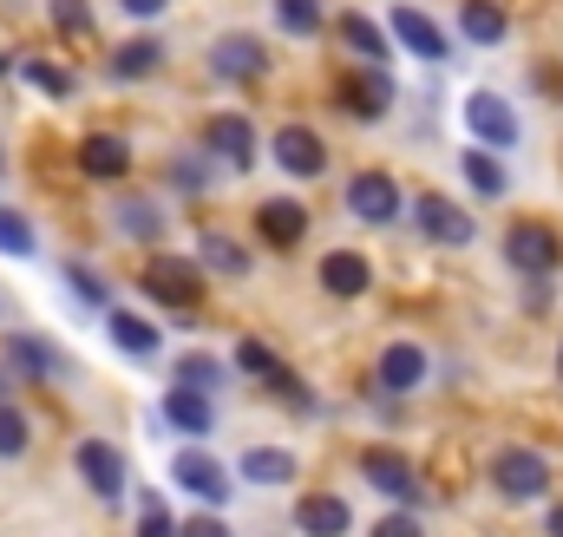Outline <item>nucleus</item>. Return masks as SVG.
<instances>
[{
	"mask_svg": "<svg viewBox=\"0 0 563 537\" xmlns=\"http://www.w3.org/2000/svg\"><path fill=\"white\" fill-rule=\"evenodd\" d=\"M26 439H33V432H26V413H20V406H7V401H0V459H13V452H26Z\"/></svg>",
	"mask_w": 563,
	"mask_h": 537,
	"instance_id": "nucleus-34",
	"label": "nucleus"
},
{
	"mask_svg": "<svg viewBox=\"0 0 563 537\" xmlns=\"http://www.w3.org/2000/svg\"><path fill=\"white\" fill-rule=\"evenodd\" d=\"M420 381H426V348L394 341V348L380 354V387H387V394H413Z\"/></svg>",
	"mask_w": 563,
	"mask_h": 537,
	"instance_id": "nucleus-18",
	"label": "nucleus"
},
{
	"mask_svg": "<svg viewBox=\"0 0 563 537\" xmlns=\"http://www.w3.org/2000/svg\"><path fill=\"white\" fill-rule=\"evenodd\" d=\"M334 26H341V40H347V46H354V53H361L367 66H380V59H387V33H380V26H374L367 13H341Z\"/></svg>",
	"mask_w": 563,
	"mask_h": 537,
	"instance_id": "nucleus-25",
	"label": "nucleus"
},
{
	"mask_svg": "<svg viewBox=\"0 0 563 537\" xmlns=\"http://www.w3.org/2000/svg\"><path fill=\"white\" fill-rule=\"evenodd\" d=\"M361 472H367V485H380V492H394V498H420V485H413V465L400 459V452H387V446H367L361 452Z\"/></svg>",
	"mask_w": 563,
	"mask_h": 537,
	"instance_id": "nucleus-10",
	"label": "nucleus"
},
{
	"mask_svg": "<svg viewBox=\"0 0 563 537\" xmlns=\"http://www.w3.org/2000/svg\"><path fill=\"white\" fill-rule=\"evenodd\" d=\"M558 374H563V348H558Z\"/></svg>",
	"mask_w": 563,
	"mask_h": 537,
	"instance_id": "nucleus-45",
	"label": "nucleus"
},
{
	"mask_svg": "<svg viewBox=\"0 0 563 537\" xmlns=\"http://www.w3.org/2000/svg\"><path fill=\"white\" fill-rule=\"evenodd\" d=\"M203 263H210V268H223V275H250V250H243L236 237L210 230V237H203Z\"/></svg>",
	"mask_w": 563,
	"mask_h": 537,
	"instance_id": "nucleus-30",
	"label": "nucleus"
},
{
	"mask_svg": "<svg viewBox=\"0 0 563 537\" xmlns=\"http://www.w3.org/2000/svg\"><path fill=\"white\" fill-rule=\"evenodd\" d=\"M413 217H420V230L432 243H445V250H465L472 237H478V223L452 204V197H439V190H426L420 204H413Z\"/></svg>",
	"mask_w": 563,
	"mask_h": 537,
	"instance_id": "nucleus-4",
	"label": "nucleus"
},
{
	"mask_svg": "<svg viewBox=\"0 0 563 537\" xmlns=\"http://www.w3.org/2000/svg\"><path fill=\"white\" fill-rule=\"evenodd\" d=\"M7 368H13L20 381H59V374H66V361H59L46 341H33V335H13V341H7Z\"/></svg>",
	"mask_w": 563,
	"mask_h": 537,
	"instance_id": "nucleus-15",
	"label": "nucleus"
},
{
	"mask_svg": "<svg viewBox=\"0 0 563 537\" xmlns=\"http://www.w3.org/2000/svg\"><path fill=\"white\" fill-rule=\"evenodd\" d=\"M157 59H164L157 40H132V46L112 53V73H119V79H144V73H157Z\"/></svg>",
	"mask_w": 563,
	"mask_h": 537,
	"instance_id": "nucleus-29",
	"label": "nucleus"
},
{
	"mask_svg": "<svg viewBox=\"0 0 563 537\" xmlns=\"http://www.w3.org/2000/svg\"><path fill=\"white\" fill-rule=\"evenodd\" d=\"M0 79H7V59H0Z\"/></svg>",
	"mask_w": 563,
	"mask_h": 537,
	"instance_id": "nucleus-46",
	"label": "nucleus"
},
{
	"mask_svg": "<svg viewBox=\"0 0 563 537\" xmlns=\"http://www.w3.org/2000/svg\"><path fill=\"white\" fill-rule=\"evenodd\" d=\"M269 151H276V164L288 177H321V164H328V144L308 132V125H282Z\"/></svg>",
	"mask_w": 563,
	"mask_h": 537,
	"instance_id": "nucleus-8",
	"label": "nucleus"
},
{
	"mask_svg": "<svg viewBox=\"0 0 563 537\" xmlns=\"http://www.w3.org/2000/svg\"><path fill=\"white\" fill-rule=\"evenodd\" d=\"M53 26H59L66 40H86V33H92V7H86V0H53Z\"/></svg>",
	"mask_w": 563,
	"mask_h": 537,
	"instance_id": "nucleus-33",
	"label": "nucleus"
},
{
	"mask_svg": "<svg viewBox=\"0 0 563 537\" xmlns=\"http://www.w3.org/2000/svg\"><path fill=\"white\" fill-rule=\"evenodd\" d=\"M354 525L347 518V505L334 498V492H308L301 505H295V531H308V537H341Z\"/></svg>",
	"mask_w": 563,
	"mask_h": 537,
	"instance_id": "nucleus-14",
	"label": "nucleus"
},
{
	"mask_svg": "<svg viewBox=\"0 0 563 537\" xmlns=\"http://www.w3.org/2000/svg\"><path fill=\"white\" fill-rule=\"evenodd\" d=\"M256 230H263L276 250H295V243L308 237V210H301L295 197H269V204L256 210Z\"/></svg>",
	"mask_w": 563,
	"mask_h": 537,
	"instance_id": "nucleus-13",
	"label": "nucleus"
},
{
	"mask_svg": "<svg viewBox=\"0 0 563 537\" xmlns=\"http://www.w3.org/2000/svg\"><path fill=\"white\" fill-rule=\"evenodd\" d=\"M459 26H465V40H472V46H498V40L511 33V20H505V7H492V0H465V13H459Z\"/></svg>",
	"mask_w": 563,
	"mask_h": 537,
	"instance_id": "nucleus-22",
	"label": "nucleus"
},
{
	"mask_svg": "<svg viewBox=\"0 0 563 537\" xmlns=\"http://www.w3.org/2000/svg\"><path fill=\"white\" fill-rule=\"evenodd\" d=\"M170 184H177V190H203V184H210L203 157H177V164H170Z\"/></svg>",
	"mask_w": 563,
	"mask_h": 537,
	"instance_id": "nucleus-37",
	"label": "nucleus"
},
{
	"mask_svg": "<svg viewBox=\"0 0 563 537\" xmlns=\"http://www.w3.org/2000/svg\"><path fill=\"white\" fill-rule=\"evenodd\" d=\"M0 171H7V164H0Z\"/></svg>",
	"mask_w": 563,
	"mask_h": 537,
	"instance_id": "nucleus-47",
	"label": "nucleus"
},
{
	"mask_svg": "<svg viewBox=\"0 0 563 537\" xmlns=\"http://www.w3.org/2000/svg\"><path fill=\"white\" fill-rule=\"evenodd\" d=\"M276 26L295 40H314L321 33V0H276Z\"/></svg>",
	"mask_w": 563,
	"mask_h": 537,
	"instance_id": "nucleus-27",
	"label": "nucleus"
},
{
	"mask_svg": "<svg viewBox=\"0 0 563 537\" xmlns=\"http://www.w3.org/2000/svg\"><path fill=\"white\" fill-rule=\"evenodd\" d=\"M347 210H354L361 223H380V230H387V223L400 217V184H394L387 171H361V177L347 184Z\"/></svg>",
	"mask_w": 563,
	"mask_h": 537,
	"instance_id": "nucleus-5",
	"label": "nucleus"
},
{
	"mask_svg": "<svg viewBox=\"0 0 563 537\" xmlns=\"http://www.w3.org/2000/svg\"><path fill=\"white\" fill-rule=\"evenodd\" d=\"M170 479H177V492H190V498H203V505H223V498H230V472H223L210 452H177Z\"/></svg>",
	"mask_w": 563,
	"mask_h": 537,
	"instance_id": "nucleus-7",
	"label": "nucleus"
},
{
	"mask_svg": "<svg viewBox=\"0 0 563 537\" xmlns=\"http://www.w3.org/2000/svg\"><path fill=\"white\" fill-rule=\"evenodd\" d=\"M459 164H465V177H472L478 197H505V164H498L492 151H465Z\"/></svg>",
	"mask_w": 563,
	"mask_h": 537,
	"instance_id": "nucleus-28",
	"label": "nucleus"
},
{
	"mask_svg": "<svg viewBox=\"0 0 563 537\" xmlns=\"http://www.w3.org/2000/svg\"><path fill=\"white\" fill-rule=\"evenodd\" d=\"M79 472H86V485H92L99 498H125V485H132L125 452L106 446V439H86V446H79Z\"/></svg>",
	"mask_w": 563,
	"mask_h": 537,
	"instance_id": "nucleus-6",
	"label": "nucleus"
},
{
	"mask_svg": "<svg viewBox=\"0 0 563 537\" xmlns=\"http://www.w3.org/2000/svg\"><path fill=\"white\" fill-rule=\"evenodd\" d=\"M387 26H394V40H407L420 59H452V40L439 33V20H426L420 7H394Z\"/></svg>",
	"mask_w": 563,
	"mask_h": 537,
	"instance_id": "nucleus-9",
	"label": "nucleus"
},
{
	"mask_svg": "<svg viewBox=\"0 0 563 537\" xmlns=\"http://www.w3.org/2000/svg\"><path fill=\"white\" fill-rule=\"evenodd\" d=\"M563 256L558 230H544V223H518L511 237H505V263L518 268V275H551Z\"/></svg>",
	"mask_w": 563,
	"mask_h": 537,
	"instance_id": "nucleus-3",
	"label": "nucleus"
},
{
	"mask_svg": "<svg viewBox=\"0 0 563 537\" xmlns=\"http://www.w3.org/2000/svg\"><path fill=\"white\" fill-rule=\"evenodd\" d=\"M177 387H197V394H217V387H223V368H217L210 354H184V361H177Z\"/></svg>",
	"mask_w": 563,
	"mask_h": 537,
	"instance_id": "nucleus-31",
	"label": "nucleus"
},
{
	"mask_svg": "<svg viewBox=\"0 0 563 537\" xmlns=\"http://www.w3.org/2000/svg\"><path fill=\"white\" fill-rule=\"evenodd\" d=\"M236 368H243V374H263V381H276L282 374V361L263 348V341H243V348H236Z\"/></svg>",
	"mask_w": 563,
	"mask_h": 537,
	"instance_id": "nucleus-35",
	"label": "nucleus"
},
{
	"mask_svg": "<svg viewBox=\"0 0 563 537\" xmlns=\"http://www.w3.org/2000/svg\"><path fill=\"white\" fill-rule=\"evenodd\" d=\"M551 537H563V505H558V512H551Z\"/></svg>",
	"mask_w": 563,
	"mask_h": 537,
	"instance_id": "nucleus-43",
	"label": "nucleus"
},
{
	"mask_svg": "<svg viewBox=\"0 0 563 537\" xmlns=\"http://www.w3.org/2000/svg\"><path fill=\"white\" fill-rule=\"evenodd\" d=\"M79 171H86V177H125V171H132V144L112 138V132H92L79 144Z\"/></svg>",
	"mask_w": 563,
	"mask_h": 537,
	"instance_id": "nucleus-17",
	"label": "nucleus"
},
{
	"mask_svg": "<svg viewBox=\"0 0 563 537\" xmlns=\"http://www.w3.org/2000/svg\"><path fill=\"white\" fill-rule=\"evenodd\" d=\"M0 256H33V223L0 204Z\"/></svg>",
	"mask_w": 563,
	"mask_h": 537,
	"instance_id": "nucleus-32",
	"label": "nucleus"
},
{
	"mask_svg": "<svg viewBox=\"0 0 563 537\" xmlns=\"http://www.w3.org/2000/svg\"><path fill=\"white\" fill-rule=\"evenodd\" d=\"M139 537H184V525H170V518L157 512V498H144V531Z\"/></svg>",
	"mask_w": 563,
	"mask_h": 537,
	"instance_id": "nucleus-39",
	"label": "nucleus"
},
{
	"mask_svg": "<svg viewBox=\"0 0 563 537\" xmlns=\"http://www.w3.org/2000/svg\"><path fill=\"white\" fill-rule=\"evenodd\" d=\"M210 157H223L230 171H250V157H256V132H250V119H210Z\"/></svg>",
	"mask_w": 563,
	"mask_h": 537,
	"instance_id": "nucleus-12",
	"label": "nucleus"
},
{
	"mask_svg": "<svg viewBox=\"0 0 563 537\" xmlns=\"http://www.w3.org/2000/svg\"><path fill=\"white\" fill-rule=\"evenodd\" d=\"M341 99H347L361 119H380V112L394 106V86H387V79H380V66H374V79H347V86H341Z\"/></svg>",
	"mask_w": 563,
	"mask_h": 537,
	"instance_id": "nucleus-26",
	"label": "nucleus"
},
{
	"mask_svg": "<svg viewBox=\"0 0 563 537\" xmlns=\"http://www.w3.org/2000/svg\"><path fill=\"white\" fill-rule=\"evenodd\" d=\"M119 7H125V13H132V20H157V13H164V7H170V0H119Z\"/></svg>",
	"mask_w": 563,
	"mask_h": 537,
	"instance_id": "nucleus-41",
	"label": "nucleus"
},
{
	"mask_svg": "<svg viewBox=\"0 0 563 537\" xmlns=\"http://www.w3.org/2000/svg\"><path fill=\"white\" fill-rule=\"evenodd\" d=\"M367 282H374V268H367V256H354V250H334L321 263V288L328 295H367Z\"/></svg>",
	"mask_w": 563,
	"mask_h": 537,
	"instance_id": "nucleus-19",
	"label": "nucleus"
},
{
	"mask_svg": "<svg viewBox=\"0 0 563 537\" xmlns=\"http://www.w3.org/2000/svg\"><path fill=\"white\" fill-rule=\"evenodd\" d=\"M374 537H426V531L413 525V518H380V525H374Z\"/></svg>",
	"mask_w": 563,
	"mask_h": 537,
	"instance_id": "nucleus-40",
	"label": "nucleus"
},
{
	"mask_svg": "<svg viewBox=\"0 0 563 537\" xmlns=\"http://www.w3.org/2000/svg\"><path fill=\"white\" fill-rule=\"evenodd\" d=\"M66 288H73V295H79V302H106V282H99V275H92V268H66Z\"/></svg>",
	"mask_w": 563,
	"mask_h": 537,
	"instance_id": "nucleus-38",
	"label": "nucleus"
},
{
	"mask_svg": "<svg viewBox=\"0 0 563 537\" xmlns=\"http://www.w3.org/2000/svg\"><path fill=\"white\" fill-rule=\"evenodd\" d=\"M164 419H170L177 432H190V439L217 432V413H210V394H197V387H170V394H164Z\"/></svg>",
	"mask_w": 563,
	"mask_h": 537,
	"instance_id": "nucleus-16",
	"label": "nucleus"
},
{
	"mask_svg": "<svg viewBox=\"0 0 563 537\" xmlns=\"http://www.w3.org/2000/svg\"><path fill=\"white\" fill-rule=\"evenodd\" d=\"M106 328H112V341H119L125 354H139V361L157 354V328H151L144 315H132V308H112V315H106Z\"/></svg>",
	"mask_w": 563,
	"mask_h": 537,
	"instance_id": "nucleus-23",
	"label": "nucleus"
},
{
	"mask_svg": "<svg viewBox=\"0 0 563 537\" xmlns=\"http://www.w3.org/2000/svg\"><path fill=\"white\" fill-rule=\"evenodd\" d=\"M144 295H157L164 308H177V315H190L197 308V295H203V282H197V268L190 263H170V256H157V263H144Z\"/></svg>",
	"mask_w": 563,
	"mask_h": 537,
	"instance_id": "nucleus-2",
	"label": "nucleus"
},
{
	"mask_svg": "<svg viewBox=\"0 0 563 537\" xmlns=\"http://www.w3.org/2000/svg\"><path fill=\"white\" fill-rule=\"evenodd\" d=\"M0 401H7V374H0Z\"/></svg>",
	"mask_w": 563,
	"mask_h": 537,
	"instance_id": "nucleus-44",
	"label": "nucleus"
},
{
	"mask_svg": "<svg viewBox=\"0 0 563 537\" xmlns=\"http://www.w3.org/2000/svg\"><path fill=\"white\" fill-rule=\"evenodd\" d=\"M184 537H230L217 518H184Z\"/></svg>",
	"mask_w": 563,
	"mask_h": 537,
	"instance_id": "nucleus-42",
	"label": "nucleus"
},
{
	"mask_svg": "<svg viewBox=\"0 0 563 537\" xmlns=\"http://www.w3.org/2000/svg\"><path fill=\"white\" fill-rule=\"evenodd\" d=\"M243 479H250V485H288V479H295V459H288L282 446H250V452H243Z\"/></svg>",
	"mask_w": 563,
	"mask_h": 537,
	"instance_id": "nucleus-24",
	"label": "nucleus"
},
{
	"mask_svg": "<svg viewBox=\"0 0 563 537\" xmlns=\"http://www.w3.org/2000/svg\"><path fill=\"white\" fill-rule=\"evenodd\" d=\"M210 59H217V73H223V79H263V66H269V59H263V46H256V40H243V33H236V40H217V53H210Z\"/></svg>",
	"mask_w": 563,
	"mask_h": 537,
	"instance_id": "nucleus-20",
	"label": "nucleus"
},
{
	"mask_svg": "<svg viewBox=\"0 0 563 537\" xmlns=\"http://www.w3.org/2000/svg\"><path fill=\"white\" fill-rule=\"evenodd\" d=\"M20 73H26L33 86H46L53 99H73V79H66V73H53V66H40V59H20Z\"/></svg>",
	"mask_w": 563,
	"mask_h": 537,
	"instance_id": "nucleus-36",
	"label": "nucleus"
},
{
	"mask_svg": "<svg viewBox=\"0 0 563 537\" xmlns=\"http://www.w3.org/2000/svg\"><path fill=\"white\" fill-rule=\"evenodd\" d=\"M492 485H498L505 498H544L551 465H544V452H531V446H505V452L492 459Z\"/></svg>",
	"mask_w": 563,
	"mask_h": 537,
	"instance_id": "nucleus-1",
	"label": "nucleus"
},
{
	"mask_svg": "<svg viewBox=\"0 0 563 537\" xmlns=\"http://www.w3.org/2000/svg\"><path fill=\"white\" fill-rule=\"evenodd\" d=\"M112 223H119V237H132V243H157V237H164V210H157L151 197H125V204L112 210Z\"/></svg>",
	"mask_w": 563,
	"mask_h": 537,
	"instance_id": "nucleus-21",
	"label": "nucleus"
},
{
	"mask_svg": "<svg viewBox=\"0 0 563 537\" xmlns=\"http://www.w3.org/2000/svg\"><path fill=\"white\" fill-rule=\"evenodd\" d=\"M465 119H472V132L485 138L492 151H511V144H518V119H511V106H505V99H492V92H472Z\"/></svg>",
	"mask_w": 563,
	"mask_h": 537,
	"instance_id": "nucleus-11",
	"label": "nucleus"
}]
</instances>
